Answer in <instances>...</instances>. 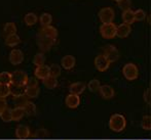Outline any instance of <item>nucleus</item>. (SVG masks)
Masks as SVG:
<instances>
[{
	"instance_id": "obj_1",
	"label": "nucleus",
	"mask_w": 151,
	"mask_h": 140,
	"mask_svg": "<svg viewBox=\"0 0 151 140\" xmlns=\"http://www.w3.org/2000/svg\"><path fill=\"white\" fill-rule=\"evenodd\" d=\"M57 39H58V31L52 26L42 27L36 37L37 45L42 52L50 51L55 45Z\"/></svg>"
},
{
	"instance_id": "obj_2",
	"label": "nucleus",
	"mask_w": 151,
	"mask_h": 140,
	"mask_svg": "<svg viewBox=\"0 0 151 140\" xmlns=\"http://www.w3.org/2000/svg\"><path fill=\"white\" fill-rule=\"evenodd\" d=\"M127 127V120L122 114H113L109 119V128L116 133L122 132Z\"/></svg>"
},
{
	"instance_id": "obj_3",
	"label": "nucleus",
	"mask_w": 151,
	"mask_h": 140,
	"mask_svg": "<svg viewBox=\"0 0 151 140\" xmlns=\"http://www.w3.org/2000/svg\"><path fill=\"white\" fill-rule=\"evenodd\" d=\"M122 75L129 81H134L139 77V69L135 63H129L122 68Z\"/></svg>"
},
{
	"instance_id": "obj_4",
	"label": "nucleus",
	"mask_w": 151,
	"mask_h": 140,
	"mask_svg": "<svg viewBox=\"0 0 151 140\" xmlns=\"http://www.w3.org/2000/svg\"><path fill=\"white\" fill-rule=\"evenodd\" d=\"M98 16L102 24H110V23H113L114 18H115V12L111 7H103L99 10Z\"/></svg>"
},
{
	"instance_id": "obj_5",
	"label": "nucleus",
	"mask_w": 151,
	"mask_h": 140,
	"mask_svg": "<svg viewBox=\"0 0 151 140\" xmlns=\"http://www.w3.org/2000/svg\"><path fill=\"white\" fill-rule=\"evenodd\" d=\"M100 34L104 39H113L116 37V26L113 23L110 24H102L100 27Z\"/></svg>"
},
{
	"instance_id": "obj_6",
	"label": "nucleus",
	"mask_w": 151,
	"mask_h": 140,
	"mask_svg": "<svg viewBox=\"0 0 151 140\" xmlns=\"http://www.w3.org/2000/svg\"><path fill=\"white\" fill-rule=\"evenodd\" d=\"M28 75L22 70H18L12 73V84L18 85V86H26V83L28 81Z\"/></svg>"
},
{
	"instance_id": "obj_7",
	"label": "nucleus",
	"mask_w": 151,
	"mask_h": 140,
	"mask_svg": "<svg viewBox=\"0 0 151 140\" xmlns=\"http://www.w3.org/2000/svg\"><path fill=\"white\" fill-rule=\"evenodd\" d=\"M104 55L106 56V58L109 60V63H114L116 61L118 58H119V51L118 49L113 45H108L105 47V50H104Z\"/></svg>"
},
{
	"instance_id": "obj_8",
	"label": "nucleus",
	"mask_w": 151,
	"mask_h": 140,
	"mask_svg": "<svg viewBox=\"0 0 151 140\" xmlns=\"http://www.w3.org/2000/svg\"><path fill=\"white\" fill-rule=\"evenodd\" d=\"M93 63H95L96 69H97L99 72H105V71H107L108 68H109V65H110L109 60H108V59L106 58V56L104 55V54H100V55L96 56Z\"/></svg>"
},
{
	"instance_id": "obj_9",
	"label": "nucleus",
	"mask_w": 151,
	"mask_h": 140,
	"mask_svg": "<svg viewBox=\"0 0 151 140\" xmlns=\"http://www.w3.org/2000/svg\"><path fill=\"white\" fill-rule=\"evenodd\" d=\"M24 53H23L22 50L20 49H12L9 53L8 59H9V63L12 65H19L24 61Z\"/></svg>"
},
{
	"instance_id": "obj_10",
	"label": "nucleus",
	"mask_w": 151,
	"mask_h": 140,
	"mask_svg": "<svg viewBox=\"0 0 151 140\" xmlns=\"http://www.w3.org/2000/svg\"><path fill=\"white\" fill-rule=\"evenodd\" d=\"M34 75H35V78L38 80H42L43 81L44 79H46L47 77L50 76V67L48 65H40V67H37L34 72Z\"/></svg>"
},
{
	"instance_id": "obj_11",
	"label": "nucleus",
	"mask_w": 151,
	"mask_h": 140,
	"mask_svg": "<svg viewBox=\"0 0 151 140\" xmlns=\"http://www.w3.org/2000/svg\"><path fill=\"white\" fill-rule=\"evenodd\" d=\"M31 135L30 128L26 125H18L16 128V137L18 139H27Z\"/></svg>"
},
{
	"instance_id": "obj_12",
	"label": "nucleus",
	"mask_w": 151,
	"mask_h": 140,
	"mask_svg": "<svg viewBox=\"0 0 151 140\" xmlns=\"http://www.w3.org/2000/svg\"><path fill=\"white\" fill-rule=\"evenodd\" d=\"M100 95L103 97L104 99H111L115 95V90L112 86L110 85H101L99 89Z\"/></svg>"
},
{
	"instance_id": "obj_13",
	"label": "nucleus",
	"mask_w": 151,
	"mask_h": 140,
	"mask_svg": "<svg viewBox=\"0 0 151 140\" xmlns=\"http://www.w3.org/2000/svg\"><path fill=\"white\" fill-rule=\"evenodd\" d=\"M131 32H132L131 25H127V24L122 23V24L116 26V37H118V38H121V39H122V38L129 37Z\"/></svg>"
},
{
	"instance_id": "obj_14",
	"label": "nucleus",
	"mask_w": 151,
	"mask_h": 140,
	"mask_svg": "<svg viewBox=\"0 0 151 140\" xmlns=\"http://www.w3.org/2000/svg\"><path fill=\"white\" fill-rule=\"evenodd\" d=\"M65 103L67 105V107L71 109H75L79 107L80 104V97L79 95L75 94H69L65 99Z\"/></svg>"
},
{
	"instance_id": "obj_15",
	"label": "nucleus",
	"mask_w": 151,
	"mask_h": 140,
	"mask_svg": "<svg viewBox=\"0 0 151 140\" xmlns=\"http://www.w3.org/2000/svg\"><path fill=\"white\" fill-rule=\"evenodd\" d=\"M76 65V58L73 55H65L63 58L61 59V67L63 69L67 70H72Z\"/></svg>"
},
{
	"instance_id": "obj_16",
	"label": "nucleus",
	"mask_w": 151,
	"mask_h": 140,
	"mask_svg": "<svg viewBox=\"0 0 151 140\" xmlns=\"http://www.w3.org/2000/svg\"><path fill=\"white\" fill-rule=\"evenodd\" d=\"M86 88V84L83 82H75L72 83L69 86V92L70 94H75V95H80L84 92Z\"/></svg>"
},
{
	"instance_id": "obj_17",
	"label": "nucleus",
	"mask_w": 151,
	"mask_h": 140,
	"mask_svg": "<svg viewBox=\"0 0 151 140\" xmlns=\"http://www.w3.org/2000/svg\"><path fill=\"white\" fill-rule=\"evenodd\" d=\"M21 42V38L18 34H12V35L6 36L5 38V44L9 47H14V46L19 45Z\"/></svg>"
},
{
	"instance_id": "obj_18",
	"label": "nucleus",
	"mask_w": 151,
	"mask_h": 140,
	"mask_svg": "<svg viewBox=\"0 0 151 140\" xmlns=\"http://www.w3.org/2000/svg\"><path fill=\"white\" fill-rule=\"evenodd\" d=\"M24 116H26L25 114V111H24V107H16L14 109H12V121L14 122H19L21 121Z\"/></svg>"
},
{
	"instance_id": "obj_19",
	"label": "nucleus",
	"mask_w": 151,
	"mask_h": 140,
	"mask_svg": "<svg viewBox=\"0 0 151 140\" xmlns=\"http://www.w3.org/2000/svg\"><path fill=\"white\" fill-rule=\"evenodd\" d=\"M122 21L124 24L132 25L133 23H135V18H134V11L132 9H127L122 11Z\"/></svg>"
},
{
	"instance_id": "obj_20",
	"label": "nucleus",
	"mask_w": 151,
	"mask_h": 140,
	"mask_svg": "<svg viewBox=\"0 0 151 140\" xmlns=\"http://www.w3.org/2000/svg\"><path fill=\"white\" fill-rule=\"evenodd\" d=\"M9 89H10V94L14 97L21 96V95L25 94V87H23V86H18V85L10 84Z\"/></svg>"
},
{
	"instance_id": "obj_21",
	"label": "nucleus",
	"mask_w": 151,
	"mask_h": 140,
	"mask_svg": "<svg viewBox=\"0 0 151 140\" xmlns=\"http://www.w3.org/2000/svg\"><path fill=\"white\" fill-rule=\"evenodd\" d=\"M40 93L39 87H25V95L28 98H36Z\"/></svg>"
},
{
	"instance_id": "obj_22",
	"label": "nucleus",
	"mask_w": 151,
	"mask_h": 140,
	"mask_svg": "<svg viewBox=\"0 0 151 140\" xmlns=\"http://www.w3.org/2000/svg\"><path fill=\"white\" fill-rule=\"evenodd\" d=\"M38 21V16H36L34 12H28L26 16H24V22L27 26L31 27V26H34V25L37 23Z\"/></svg>"
},
{
	"instance_id": "obj_23",
	"label": "nucleus",
	"mask_w": 151,
	"mask_h": 140,
	"mask_svg": "<svg viewBox=\"0 0 151 140\" xmlns=\"http://www.w3.org/2000/svg\"><path fill=\"white\" fill-rule=\"evenodd\" d=\"M39 22H40V25H41L42 27L50 26V24H52V14H48V12H44V14H42L39 18Z\"/></svg>"
},
{
	"instance_id": "obj_24",
	"label": "nucleus",
	"mask_w": 151,
	"mask_h": 140,
	"mask_svg": "<svg viewBox=\"0 0 151 140\" xmlns=\"http://www.w3.org/2000/svg\"><path fill=\"white\" fill-rule=\"evenodd\" d=\"M43 85L46 87L47 89H55L56 87H58V79L52 76H50L46 79H44L43 81Z\"/></svg>"
},
{
	"instance_id": "obj_25",
	"label": "nucleus",
	"mask_w": 151,
	"mask_h": 140,
	"mask_svg": "<svg viewBox=\"0 0 151 140\" xmlns=\"http://www.w3.org/2000/svg\"><path fill=\"white\" fill-rule=\"evenodd\" d=\"M17 26L14 23H6L4 25V28H3V32L6 36H9V35H12V34H17Z\"/></svg>"
},
{
	"instance_id": "obj_26",
	"label": "nucleus",
	"mask_w": 151,
	"mask_h": 140,
	"mask_svg": "<svg viewBox=\"0 0 151 140\" xmlns=\"http://www.w3.org/2000/svg\"><path fill=\"white\" fill-rule=\"evenodd\" d=\"M0 84H12V73H9V72H1L0 73Z\"/></svg>"
},
{
	"instance_id": "obj_27",
	"label": "nucleus",
	"mask_w": 151,
	"mask_h": 140,
	"mask_svg": "<svg viewBox=\"0 0 151 140\" xmlns=\"http://www.w3.org/2000/svg\"><path fill=\"white\" fill-rule=\"evenodd\" d=\"M0 119L3 121L4 123H9L12 121V109L9 107H6L3 112L0 114Z\"/></svg>"
},
{
	"instance_id": "obj_28",
	"label": "nucleus",
	"mask_w": 151,
	"mask_h": 140,
	"mask_svg": "<svg viewBox=\"0 0 151 140\" xmlns=\"http://www.w3.org/2000/svg\"><path fill=\"white\" fill-rule=\"evenodd\" d=\"M29 101L28 97L26 96V95H21V96H17L14 97V104H16V107H24L25 105H26V103Z\"/></svg>"
},
{
	"instance_id": "obj_29",
	"label": "nucleus",
	"mask_w": 151,
	"mask_h": 140,
	"mask_svg": "<svg viewBox=\"0 0 151 140\" xmlns=\"http://www.w3.org/2000/svg\"><path fill=\"white\" fill-rule=\"evenodd\" d=\"M45 63V56H44L43 52H39V53H36L33 57V63L36 67H40V65H43Z\"/></svg>"
},
{
	"instance_id": "obj_30",
	"label": "nucleus",
	"mask_w": 151,
	"mask_h": 140,
	"mask_svg": "<svg viewBox=\"0 0 151 140\" xmlns=\"http://www.w3.org/2000/svg\"><path fill=\"white\" fill-rule=\"evenodd\" d=\"M24 111L27 116H35L36 114V105L34 104L33 102H31V101H28V102L26 103V105L24 107Z\"/></svg>"
},
{
	"instance_id": "obj_31",
	"label": "nucleus",
	"mask_w": 151,
	"mask_h": 140,
	"mask_svg": "<svg viewBox=\"0 0 151 140\" xmlns=\"http://www.w3.org/2000/svg\"><path fill=\"white\" fill-rule=\"evenodd\" d=\"M100 87H101V83H100V81L97 79L91 80L90 83L88 84V88L91 92H97V91H99Z\"/></svg>"
},
{
	"instance_id": "obj_32",
	"label": "nucleus",
	"mask_w": 151,
	"mask_h": 140,
	"mask_svg": "<svg viewBox=\"0 0 151 140\" xmlns=\"http://www.w3.org/2000/svg\"><path fill=\"white\" fill-rule=\"evenodd\" d=\"M141 126L144 130L146 131H150L151 130V117L146 114L142 118V121H141Z\"/></svg>"
},
{
	"instance_id": "obj_33",
	"label": "nucleus",
	"mask_w": 151,
	"mask_h": 140,
	"mask_svg": "<svg viewBox=\"0 0 151 140\" xmlns=\"http://www.w3.org/2000/svg\"><path fill=\"white\" fill-rule=\"evenodd\" d=\"M50 76H52V77H55V78L58 79V77H60V75H61L62 69L59 65H57V63H52V65L50 67Z\"/></svg>"
},
{
	"instance_id": "obj_34",
	"label": "nucleus",
	"mask_w": 151,
	"mask_h": 140,
	"mask_svg": "<svg viewBox=\"0 0 151 140\" xmlns=\"http://www.w3.org/2000/svg\"><path fill=\"white\" fill-rule=\"evenodd\" d=\"M10 95L9 85L0 84V98H6Z\"/></svg>"
},
{
	"instance_id": "obj_35",
	"label": "nucleus",
	"mask_w": 151,
	"mask_h": 140,
	"mask_svg": "<svg viewBox=\"0 0 151 140\" xmlns=\"http://www.w3.org/2000/svg\"><path fill=\"white\" fill-rule=\"evenodd\" d=\"M134 18H135V22H143L146 18V12L143 9H137L134 11Z\"/></svg>"
},
{
	"instance_id": "obj_36",
	"label": "nucleus",
	"mask_w": 151,
	"mask_h": 140,
	"mask_svg": "<svg viewBox=\"0 0 151 140\" xmlns=\"http://www.w3.org/2000/svg\"><path fill=\"white\" fill-rule=\"evenodd\" d=\"M117 2V5L120 9H122V11L127 9H131V5H132V1L131 0H118Z\"/></svg>"
},
{
	"instance_id": "obj_37",
	"label": "nucleus",
	"mask_w": 151,
	"mask_h": 140,
	"mask_svg": "<svg viewBox=\"0 0 151 140\" xmlns=\"http://www.w3.org/2000/svg\"><path fill=\"white\" fill-rule=\"evenodd\" d=\"M143 99H144V101H145V103H147V104H150V101H151V92H150V88H147L145 91H144Z\"/></svg>"
},
{
	"instance_id": "obj_38",
	"label": "nucleus",
	"mask_w": 151,
	"mask_h": 140,
	"mask_svg": "<svg viewBox=\"0 0 151 140\" xmlns=\"http://www.w3.org/2000/svg\"><path fill=\"white\" fill-rule=\"evenodd\" d=\"M25 87H38V81L36 78H28Z\"/></svg>"
},
{
	"instance_id": "obj_39",
	"label": "nucleus",
	"mask_w": 151,
	"mask_h": 140,
	"mask_svg": "<svg viewBox=\"0 0 151 140\" xmlns=\"http://www.w3.org/2000/svg\"><path fill=\"white\" fill-rule=\"evenodd\" d=\"M7 107V102L4 98H0V114Z\"/></svg>"
},
{
	"instance_id": "obj_40",
	"label": "nucleus",
	"mask_w": 151,
	"mask_h": 140,
	"mask_svg": "<svg viewBox=\"0 0 151 140\" xmlns=\"http://www.w3.org/2000/svg\"><path fill=\"white\" fill-rule=\"evenodd\" d=\"M114 1H118V0H114Z\"/></svg>"
},
{
	"instance_id": "obj_41",
	"label": "nucleus",
	"mask_w": 151,
	"mask_h": 140,
	"mask_svg": "<svg viewBox=\"0 0 151 140\" xmlns=\"http://www.w3.org/2000/svg\"><path fill=\"white\" fill-rule=\"evenodd\" d=\"M144 140H146V139H144ZM147 140H149V139H147Z\"/></svg>"
}]
</instances>
